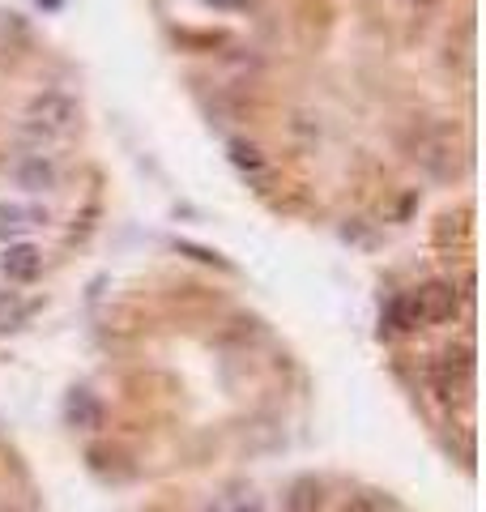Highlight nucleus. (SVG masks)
<instances>
[{
	"mask_svg": "<svg viewBox=\"0 0 486 512\" xmlns=\"http://www.w3.org/2000/svg\"><path fill=\"white\" fill-rule=\"evenodd\" d=\"M73 124H77V103L60 90H47V94H39V99H30V107H26V133H35L43 141L64 137Z\"/></svg>",
	"mask_w": 486,
	"mask_h": 512,
	"instance_id": "obj_1",
	"label": "nucleus"
},
{
	"mask_svg": "<svg viewBox=\"0 0 486 512\" xmlns=\"http://www.w3.org/2000/svg\"><path fill=\"white\" fill-rule=\"evenodd\" d=\"M414 163H423L427 171L440 175V180H452V175H461V167H465V150L452 141L448 128H427V133H418V141H414Z\"/></svg>",
	"mask_w": 486,
	"mask_h": 512,
	"instance_id": "obj_2",
	"label": "nucleus"
},
{
	"mask_svg": "<svg viewBox=\"0 0 486 512\" xmlns=\"http://www.w3.org/2000/svg\"><path fill=\"white\" fill-rule=\"evenodd\" d=\"M410 303H414L418 320H427V325H444V320L461 312V295H457V286H448V282L418 286V295H410Z\"/></svg>",
	"mask_w": 486,
	"mask_h": 512,
	"instance_id": "obj_3",
	"label": "nucleus"
},
{
	"mask_svg": "<svg viewBox=\"0 0 486 512\" xmlns=\"http://www.w3.org/2000/svg\"><path fill=\"white\" fill-rule=\"evenodd\" d=\"M469 384H474V359H469V350H457V355L448 350L440 359V367H435V389L452 402V397L469 393Z\"/></svg>",
	"mask_w": 486,
	"mask_h": 512,
	"instance_id": "obj_4",
	"label": "nucleus"
},
{
	"mask_svg": "<svg viewBox=\"0 0 486 512\" xmlns=\"http://www.w3.org/2000/svg\"><path fill=\"white\" fill-rule=\"evenodd\" d=\"M56 163H52V154H26L22 163H13V180H18L26 192H47V188H56Z\"/></svg>",
	"mask_w": 486,
	"mask_h": 512,
	"instance_id": "obj_5",
	"label": "nucleus"
},
{
	"mask_svg": "<svg viewBox=\"0 0 486 512\" xmlns=\"http://www.w3.org/2000/svg\"><path fill=\"white\" fill-rule=\"evenodd\" d=\"M43 269V252L35 244H9V252L0 256V274L9 282H35Z\"/></svg>",
	"mask_w": 486,
	"mask_h": 512,
	"instance_id": "obj_6",
	"label": "nucleus"
},
{
	"mask_svg": "<svg viewBox=\"0 0 486 512\" xmlns=\"http://www.w3.org/2000/svg\"><path fill=\"white\" fill-rule=\"evenodd\" d=\"M64 414H69V423H73V427H86V431L103 427V406H99V397L86 393V389H77V393L69 397Z\"/></svg>",
	"mask_w": 486,
	"mask_h": 512,
	"instance_id": "obj_7",
	"label": "nucleus"
},
{
	"mask_svg": "<svg viewBox=\"0 0 486 512\" xmlns=\"http://www.w3.org/2000/svg\"><path fill=\"white\" fill-rule=\"evenodd\" d=\"M30 227H39V214L22 210V205H0V239L13 244L18 235H26Z\"/></svg>",
	"mask_w": 486,
	"mask_h": 512,
	"instance_id": "obj_8",
	"label": "nucleus"
},
{
	"mask_svg": "<svg viewBox=\"0 0 486 512\" xmlns=\"http://www.w3.org/2000/svg\"><path fill=\"white\" fill-rule=\"evenodd\" d=\"M320 500H324V491H320L316 478H299V483L290 487V495H286V508L290 512H316Z\"/></svg>",
	"mask_w": 486,
	"mask_h": 512,
	"instance_id": "obj_9",
	"label": "nucleus"
},
{
	"mask_svg": "<svg viewBox=\"0 0 486 512\" xmlns=\"http://www.w3.org/2000/svg\"><path fill=\"white\" fill-rule=\"evenodd\" d=\"M418 325V312H414V303L410 299H393V303H388V308H384V329L388 333H410Z\"/></svg>",
	"mask_w": 486,
	"mask_h": 512,
	"instance_id": "obj_10",
	"label": "nucleus"
},
{
	"mask_svg": "<svg viewBox=\"0 0 486 512\" xmlns=\"http://www.w3.org/2000/svg\"><path fill=\"white\" fill-rule=\"evenodd\" d=\"M26 316H30V303L13 299V295L0 299V329H5V325H18V320H26Z\"/></svg>",
	"mask_w": 486,
	"mask_h": 512,
	"instance_id": "obj_11",
	"label": "nucleus"
},
{
	"mask_svg": "<svg viewBox=\"0 0 486 512\" xmlns=\"http://www.w3.org/2000/svg\"><path fill=\"white\" fill-rule=\"evenodd\" d=\"M231 158H235V167H243V171H261V167H265L261 150H256V146H243V141H235V146H231Z\"/></svg>",
	"mask_w": 486,
	"mask_h": 512,
	"instance_id": "obj_12",
	"label": "nucleus"
},
{
	"mask_svg": "<svg viewBox=\"0 0 486 512\" xmlns=\"http://www.w3.org/2000/svg\"><path fill=\"white\" fill-rule=\"evenodd\" d=\"M388 504L380 500V495H354V500L346 504V512H384Z\"/></svg>",
	"mask_w": 486,
	"mask_h": 512,
	"instance_id": "obj_13",
	"label": "nucleus"
},
{
	"mask_svg": "<svg viewBox=\"0 0 486 512\" xmlns=\"http://www.w3.org/2000/svg\"><path fill=\"white\" fill-rule=\"evenodd\" d=\"M214 9H243V0H209Z\"/></svg>",
	"mask_w": 486,
	"mask_h": 512,
	"instance_id": "obj_14",
	"label": "nucleus"
},
{
	"mask_svg": "<svg viewBox=\"0 0 486 512\" xmlns=\"http://www.w3.org/2000/svg\"><path fill=\"white\" fill-rule=\"evenodd\" d=\"M235 512H261V508H256V504H243V508H235Z\"/></svg>",
	"mask_w": 486,
	"mask_h": 512,
	"instance_id": "obj_15",
	"label": "nucleus"
}]
</instances>
